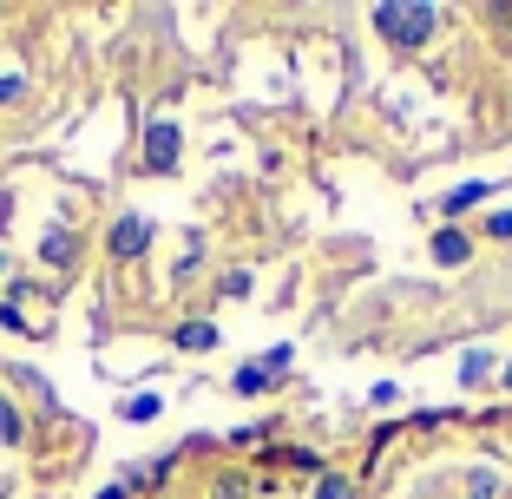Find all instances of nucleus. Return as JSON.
<instances>
[{
  "label": "nucleus",
  "mask_w": 512,
  "mask_h": 499,
  "mask_svg": "<svg viewBox=\"0 0 512 499\" xmlns=\"http://www.w3.org/2000/svg\"><path fill=\"white\" fill-rule=\"evenodd\" d=\"M0 440H7V447H14V440H20V414L7 408V401H0Z\"/></svg>",
  "instance_id": "10"
},
{
  "label": "nucleus",
  "mask_w": 512,
  "mask_h": 499,
  "mask_svg": "<svg viewBox=\"0 0 512 499\" xmlns=\"http://www.w3.org/2000/svg\"><path fill=\"white\" fill-rule=\"evenodd\" d=\"M506 381H512V362H506Z\"/></svg>",
  "instance_id": "15"
},
{
  "label": "nucleus",
  "mask_w": 512,
  "mask_h": 499,
  "mask_svg": "<svg viewBox=\"0 0 512 499\" xmlns=\"http://www.w3.org/2000/svg\"><path fill=\"white\" fill-rule=\"evenodd\" d=\"M145 243H151L145 217H119V224H112V257H145Z\"/></svg>",
  "instance_id": "4"
},
{
  "label": "nucleus",
  "mask_w": 512,
  "mask_h": 499,
  "mask_svg": "<svg viewBox=\"0 0 512 499\" xmlns=\"http://www.w3.org/2000/svg\"><path fill=\"white\" fill-rule=\"evenodd\" d=\"M375 27L388 33V40H401V46H421V40H434L440 14H434V7H401V0H381V7H375Z\"/></svg>",
  "instance_id": "1"
},
{
  "label": "nucleus",
  "mask_w": 512,
  "mask_h": 499,
  "mask_svg": "<svg viewBox=\"0 0 512 499\" xmlns=\"http://www.w3.org/2000/svg\"><path fill=\"white\" fill-rule=\"evenodd\" d=\"M289 368V348H270V362H250V368H237V394H256V388H270L276 375Z\"/></svg>",
  "instance_id": "3"
},
{
  "label": "nucleus",
  "mask_w": 512,
  "mask_h": 499,
  "mask_svg": "<svg viewBox=\"0 0 512 499\" xmlns=\"http://www.w3.org/2000/svg\"><path fill=\"white\" fill-rule=\"evenodd\" d=\"M40 257H53V263H73V237H66V230H46Z\"/></svg>",
  "instance_id": "9"
},
{
  "label": "nucleus",
  "mask_w": 512,
  "mask_h": 499,
  "mask_svg": "<svg viewBox=\"0 0 512 499\" xmlns=\"http://www.w3.org/2000/svg\"><path fill=\"white\" fill-rule=\"evenodd\" d=\"M158 408H165V401H158V394H132V401H125V421H158Z\"/></svg>",
  "instance_id": "7"
},
{
  "label": "nucleus",
  "mask_w": 512,
  "mask_h": 499,
  "mask_svg": "<svg viewBox=\"0 0 512 499\" xmlns=\"http://www.w3.org/2000/svg\"><path fill=\"white\" fill-rule=\"evenodd\" d=\"M493 191V184H460V191H447V211L460 217V211H473V204H480V197Z\"/></svg>",
  "instance_id": "8"
},
{
  "label": "nucleus",
  "mask_w": 512,
  "mask_h": 499,
  "mask_svg": "<svg viewBox=\"0 0 512 499\" xmlns=\"http://www.w3.org/2000/svg\"><path fill=\"white\" fill-rule=\"evenodd\" d=\"M467 250H473L467 230H440V237H434V257L440 263H467Z\"/></svg>",
  "instance_id": "5"
},
{
  "label": "nucleus",
  "mask_w": 512,
  "mask_h": 499,
  "mask_svg": "<svg viewBox=\"0 0 512 499\" xmlns=\"http://www.w3.org/2000/svg\"><path fill=\"white\" fill-rule=\"evenodd\" d=\"M0 99H20V73H0Z\"/></svg>",
  "instance_id": "13"
},
{
  "label": "nucleus",
  "mask_w": 512,
  "mask_h": 499,
  "mask_svg": "<svg viewBox=\"0 0 512 499\" xmlns=\"http://www.w3.org/2000/svg\"><path fill=\"white\" fill-rule=\"evenodd\" d=\"M467 499H493V473H473V480H467Z\"/></svg>",
  "instance_id": "11"
},
{
  "label": "nucleus",
  "mask_w": 512,
  "mask_h": 499,
  "mask_svg": "<svg viewBox=\"0 0 512 499\" xmlns=\"http://www.w3.org/2000/svg\"><path fill=\"white\" fill-rule=\"evenodd\" d=\"M145 171H178V125L158 119L145 138Z\"/></svg>",
  "instance_id": "2"
},
{
  "label": "nucleus",
  "mask_w": 512,
  "mask_h": 499,
  "mask_svg": "<svg viewBox=\"0 0 512 499\" xmlns=\"http://www.w3.org/2000/svg\"><path fill=\"white\" fill-rule=\"evenodd\" d=\"M178 348H197V355H204V348H217V329H211V322H184Z\"/></svg>",
  "instance_id": "6"
},
{
  "label": "nucleus",
  "mask_w": 512,
  "mask_h": 499,
  "mask_svg": "<svg viewBox=\"0 0 512 499\" xmlns=\"http://www.w3.org/2000/svg\"><path fill=\"white\" fill-rule=\"evenodd\" d=\"M217 499H243V480H224V486H217Z\"/></svg>",
  "instance_id": "14"
},
{
  "label": "nucleus",
  "mask_w": 512,
  "mask_h": 499,
  "mask_svg": "<svg viewBox=\"0 0 512 499\" xmlns=\"http://www.w3.org/2000/svg\"><path fill=\"white\" fill-rule=\"evenodd\" d=\"M316 493H322V499H348V480H335V473H329V480H322Z\"/></svg>",
  "instance_id": "12"
}]
</instances>
